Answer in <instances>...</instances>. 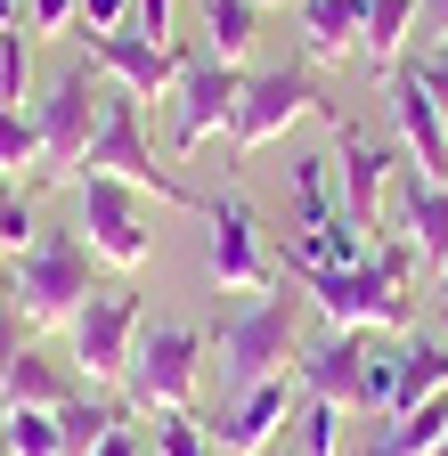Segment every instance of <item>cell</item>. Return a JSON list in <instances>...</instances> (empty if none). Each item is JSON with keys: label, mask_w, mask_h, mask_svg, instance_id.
<instances>
[{"label": "cell", "mask_w": 448, "mask_h": 456, "mask_svg": "<svg viewBox=\"0 0 448 456\" xmlns=\"http://www.w3.org/2000/svg\"><path fill=\"white\" fill-rule=\"evenodd\" d=\"M98 106H106V74L90 66V57H74V66L49 82V98L33 106V123H41L33 196H41V188H74V180H82V155H90V131H98Z\"/></svg>", "instance_id": "5"}, {"label": "cell", "mask_w": 448, "mask_h": 456, "mask_svg": "<svg viewBox=\"0 0 448 456\" xmlns=\"http://www.w3.org/2000/svg\"><path fill=\"white\" fill-rule=\"evenodd\" d=\"M25 163H41V123L33 106H0V180H25Z\"/></svg>", "instance_id": "28"}, {"label": "cell", "mask_w": 448, "mask_h": 456, "mask_svg": "<svg viewBox=\"0 0 448 456\" xmlns=\"http://www.w3.org/2000/svg\"><path fill=\"white\" fill-rule=\"evenodd\" d=\"M139 326H147V294L131 277H98V294L74 310V375L90 391H123L131 375V351H139Z\"/></svg>", "instance_id": "7"}, {"label": "cell", "mask_w": 448, "mask_h": 456, "mask_svg": "<svg viewBox=\"0 0 448 456\" xmlns=\"http://www.w3.org/2000/svg\"><path fill=\"white\" fill-rule=\"evenodd\" d=\"M237 98H245V66H229V57H212L196 41L188 66H180V90H172V155L212 147L220 131L237 123Z\"/></svg>", "instance_id": "12"}, {"label": "cell", "mask_w": 448, "mask_h": 456, "mask_svg": "<svg viewBox=\"0 0 448 456\" xmlns=\"http://www.w3.org/2000/svg\"><path fill=\"white\" fill-rule=\"evenodd\" d=\"M432 49H448V41H432Z\"/></svg>", "instance_id": "44"}, {"label": "cell", "mask_w": 448, "mask_h": 456, "mask_svg": "<svg viewBox=\"0 0 448 456\" xmlns=\"http://www.w3.org/2000/svg\"><path fill=\"white\" fill-rule=\"evenodd\" d=\"M17 310V277H9V261H0V318Z\"/></svg>", "instance_id": "38"}, {"label": "cell", "mask_w": 448, "mask_h": 456, "mask_svg": "<svg viewBox=\"0 0 448 456\" xmlns=\"http://www.w3.org/2000/svg\"><path fill=\"white\" fill-rule=\"evenodd\" d=\"M33 180H0V261H17L33 237H41V228H33Z\"/></svg>", "instance_id": "29"}, {"label": "cell", "mask_w": 448, "mask_h": 456, "mask_svg": "<svg viewBox=\"0 0 448 456\" xmlns=\"http://www.w3.org/2000/svg\"><path fill=\"white\" fill-rule=\"evenodd\" d=\"M294 285L310 294V310H318L326 326H343V334H416V294H408V285L391 277L375 253L351 261V269L294 277Z\"/></svg>", "instance_id": "6"}, {"label": "cell", "mask_w": 448, "mask_h": 456, "mask_svg": "<svg viewBox=\"0 0 448 456\" xmlns=\"http://www.w3.org/2000/svg\"><path fill=\"white\" fill-rule=\"evenodd\" d=\"M432 294H440V302H448V269H440V277H432Z\"/></svg>", "instance_id": "41"}, {"label": "cell", "mask_w": 448, "mask_h": 456, "mask_svg": "<svg viewBox=\"0 0 448 456\" xmlns=\"http://www.w3.org/2000/svg\"><path fill=\"white\" fill-rule=\"evenodd\" d=\"M123 25H131V0H82V25L74 33L90 41V33H123Z\"/></svg>", "instance_id": "34"}, {"label": "cell", "mask_w": 448, "mask_h": 456, "mask_svg": "<svg viewBox=\"0 0 448 456\" xmlns=\"http://www.w3.org/2000/svg\"><path fill=\"white\" fill-rule=\"evenodd\" d=\"M416 49H432V41H448V0H424V9H416Z\"/></svg>", "instance_id": "37"}, {"label": "cell", "mask_w": 448, "mask_h": 456, "mask_svg": "<svg viewBox=\"0 0 448 456\" xmlns=\"http://www.w3.org/2000/svg\"><path fill=\"white\" fill-rule=\"evenodd\" d=\"M359 359H367V334H343V326H326L318 342H302V359H294V383H302L310 399L359 408Z\"/></svg>", "instance_id": "16"}, {"label": "cell", "mask_w": 448, "mask_h": 456, "mask_svg": "<svg viewBox=\"0 0 448 456\" xmlns=\"http://www.w3.org/2000/svg\"><path fill=\"white\" fill-rule=\"evenodd\" d=\"M82 171H90V180H123V188H139V196H155V204H172V212H204V196L155 155V139H147V106H139L131 90H115V82H106V106H98V131H90Z\"/></svg>", "instance_id": "2"}, {"label": "cell", "mask_w": 448, "mask_h": 456, "mask_svg": "<svg viewBox=\"0 0 448 456\" xmlns=\"http://www.w3.org/2000/svg\"><path fill=\"white\" fill-rule=\"evenodd\" d=\"M400 147H383V139H367L351 114L334 123V196H343V220L359 228V237L375 245L383 237V212H391V196H400Z\"/></svg>", "instance_id": "11"}, {"label": "cell", "mask_w": 448, "mask_h": 456, "mask_svg": "<svg viewBox=\"0 0 448 456\" xmlns=\"http://www.w3.org/2000/svg\"><path fill=\"white\" fill-rule=\"evenodd\" d=\"M294 123H343V106L326 98V82H318L310 66H261V74H245L237 123H229V155L245 163V155L277 147ZM237 163H229V171H237Z\"/></svg>", "instance_id": "4"}, {"label": "cell", "mask_w": 448, "mask_h": 456, "mask_svg": "<svg viewBox=\"0 0 448 456\" xmlns=\"http://www.w3.org/2000/svg\"><path fill=\"white\" fill-rule=\"evenodd\" d=\"M261 456H294V448H286V440H277V448H261Z\"/></svg>", "instance_id": "42"}, {"label": "cell", "mask_w": 448, "mask_h": 456, "mask_svg": "<svg viewBox=\"0 0 448 456\" xmlns=\"http://www.w3.org/2000/svg\"><path fill=\"white\" fill-rule=\"evenodd\" d=\"M25 90H33V33L17 25L0 33V106H25Z\"/></svg>", "instance_id": "31"}, {"label": "cell", "mask_w": 448, "mask_h": 456, "mask_svg": "<svg viewBox=\"0 0 448 456\" xmlns=\"http://www.w3.org/2000/svg\"><path fill=\"white\" fill-rule=\"evenodd\" d=\"M25 25V0H0V33H17Z\"/></svg>", "instance_id": "39"}, {"label": "cell", "mask_w": 448, "mask_h": 456, "mask_svg": "<svg viewBox=\"0 0 448 456\" xmlns=\"http://www.w3.org/2000/svg\"><path fill=\"white\" fill-rule=\"evenodd\" d=\"M204 351H212V342H204L196 326H180V318H147V326H139V351H131V375H123V408H139V416L196 408Z\"/></svg>", "instance_id": "8"}, {"label": "cell", "mask_w": 448, "mask_h": 456, "mask_svg": "<svg viewBox=\"0 0 448 456\" xmlns=\"http://www.w3.org/2000/svg\"><path fill=\"white\" fill-rule=\"evenodd\" d=\"M400 237L416 245V261L432 277L448 269V180H416V171H400Z\"/></svg>", "instance_id": "18"}, {"label": "cell", "mask_w": 448, "mask_h": 456, "mask_svg": "<svg viewBox=\"0 0 448 456\" xmlns=\"http://www.w3.org/2000/svg\"><path fill=\"white\" fill-rule=\"evenodd\" d=\"M253 33H261V0H204V49H212V57L245 66Z\"/></svg>", "instance_id": "25"}, {"label": "cell", "mask_w": 448, "mask_h": 456, "mask_svg": "<svg viewBox=\"0 0 448 456\" xmlns=\"http://www.w3.org/2000/svg\"><path fill=\"white\" fill-rule=\"evenodd\" d=\"M204 269L220 294H269V285H286V269H277L269 237H261V212L229 188V196H204Z\"/></svg>", "instance_id": "10"}, {"label": "cell", "mask_w": 448, "mask_h": 456, "mask_svg": "<svg viewBox=\"0 0 448 456\" xmlns=\"http://www.w3.org/2000/svg\"><path fill=\"white\" fill-rule=\"evenodd\" d=\"M294 9H302V57L310 66L367 57V0H294Z\"/></svg>", "instance_id": "17"}, {"label": "cell", "mask_w": 448, "mask_h": 456, "mask_svg": "<svg viewBox=\"0 0 448 456\" xmlns=\"http://www.w3.org/2000/svg\"><path fill=\"white\" fill-rule=\"evenodd\" d=\"M416 9H424V0H367V66H375V74H391V66L408 57Z\"/></svg>", "instance_id": "22"}, {"label": "cell", "mask_w": 448, "mask_h": 456, "mask_svg": "<svg viewBox=\"0 0 448 456\" xmlns=\"http://www.w3.org/2000/svg\"><path fill=\"white\" fill-rule=\"evenodd\" d=\"M432 456H448V440H440V448H432Z\"/></svg>", "instance_id": "43"}, {"label": "cell", "mask_w": 448, "mask_h": 456, "mask_svg": "<svg viewBox=\"0 0 448 456\" xmlns=\"http://www.w3.org/2000/svg\"><path fill=\"white\" fill-rule=\"evenodd\" d=\"M90 456H147V440H139V424H115V432H106Z\"/></svg>", "instance_id": "36"}, {"label": "cell", "mask_w": 448, "mask_h": 456, "mask_svg": "<svg viewBox=\"0 0 448 456\" xmlns=\"http://www.w3.org/2000/svg\"><path fill=\"white\" fill-rule=\"evenodd\" d=\"M147 456H212V424L196 408H163L155 416V448Z\"/></svg>", "instance_id": "30"}, {"label": "cell", "mask_w": 448, "mask_h": 456, "mask_svg": "<svg viewBox=\"0 0 448 456\" xmlns=\"http://www.w3.org/2000/svg\"><path fill=\"white\" fill-rule=\"evenodd\" d=\"M383 106H391V131H400V163L416 171V180H448V114H440V98L416 82L408 57L383 74Z\"/></svg>", "instance_id": "13"}, {"label": "cell", "mask_w": 448, "mask_h": 456, "mask_svg": "<svg viewBox=\"0 0 448 456\" xmlns=\"http://www.w3.org/2000/svg\"><path fill=\"white\" fill-rule=\"evenodd\" d=\"M0 456H66L58 408H9L0 416Z\"/></svg>", "instance_id": "27"}, {"label": "cell", "mask_w": 448, "mask_h": 456, "mask_svg": "<svg viewBox=\"0 0 448 456\" xmlns=\"http://www.w3.org/2000/svg\"><path fill=\"white\" fill-rule=\"evenodd\" d=\"M432 391H448V334L416 326V334L400 342V391H391V416H408V408H424Z\"/></svg>", "instance_id": "21"}, {"label": "cell", "mask_w": 448, "mask_h": 456, "mask_svg": "<svg viewBox=\"0 0 448 456\" xmlns=\"http://www.w3.org/2000/svg\"><path fill=\"white\" fill-rule=\"evenodd\" d=\"M302 310H310V294H302L294 277L269 285V294H245L229 318H220V334H212L220 383H229V391H253L269 375H294V359H302Z\"/></svg>", "instance_id": "1"}, {"label": "cell", "mask_w": 448, "mask_h": 456, "mask_svg": "<svg viewBox=\"0 0 448 456\" xmlns=\"http://www.w3.org/2000/svg\"><path fill=\"white\" fill-rule=\"evenodd\" d=\"M343 424H351V408H334V399H294V424H286V448L294 456H343Z\"/></svg>", "instance_id": "24"}, {"label": "cell", "mask_w": 448, "mask_h": 456, "mask_svg": "<svg viewBox=\"0 0 448 456\" xmlns=\"http://www.w3.org/2000/svg\"><path fill=\"white\" fill-rule=\"evenodd\" d=\"M294 399H302L294 375H269L253 391H229V408L212 416V456H261V448H277L286 424H294Z\"/></svg>", "instance_id": "15"}, {"label": "cell", "mask_w": 448, "mask_h": 456, "mask_svg": "<svg viewBox=\"0 0 448 456\" xmlns=\"http://www.w3.org/2000/svg\"><path fill=\"white\" fill-rule=\"evenodd\" d=\"M172 17H180V0H131V33H147V41H180Z\"/></svg>", "instance_id": "33"}, {"label": "cell", "mask_w": 448, "mask_h": 456, "mask_svg": "<svg viewBox=\"0 0 448 456\" xmlns=\"http://www.w3.org/2000/svg\"><path fill=\"white\" fill-rule=\"evenodd\" d=\"M440 440H448V391H432L424 408H408V416H375V432H367L359 456H432Z\"/></svg>", "instance_id": "20"}, {"label": "cell", "mask_w": 448, "mask_h": 456, "mask_svg": "<svg viewBox=\"0 0 448 456\" xmlns=\"http://www.w3.org/2000/svg\"><path fill=\"white\" fill-rule=\"evenodd\" d=\"M82 391H90V383H82L74 367H58V359L33 342V351L0 375V416H9V408H66V399H82Z\"/></svg>", "instance_id": "19"}, {"label": "cell", "mask_w": 448, "mask_h": 456, "mask_svg": "<svg viewBox=\"0 0 448 456\" xmlns=\"http://www.w3.org/2000/svg\"><path fill=\"white\" fill-rule=\"evenodd\" d=\"M432 334H448V302H432Z\"/></svg>", "instance_id": "40"}, {"label": "cell", "mask_w": 448, "mask_h": 456, "mask_svg": "<svg viewBox=\"0 0 448 456\" xmlns=\"http://www.w3.org/2000/svg\"><path fill=\"white\" fill-rule=\"evenodd\" d=\"M155 196L123 188V180H74V228H82V245L98 253V269H115V277H139L155 261V220H147Z\"/></svg>", "instance_id": "9"}, {"label": "cell", "mask_w": 448, "mask_h": 456, "mask_svg": "<svg viewBox=\"0 0 448 456\" xmlns=\"http://www.w3.org/2000/svg\"><path fill=\"white\" fill-rule=\"evenodd\" d=\"M82 49H90V66L115 82V90H131L139 106H147V98H172V90H180V66H188L180 41H147V33H131V25H123V33H90Z\"/></svg>", "instance_id": "14"}, {"label": "cell", "mask_w": 448, "mask_h": 456, "mask_svg": "<svg viewBox=\"0 0 448 456\" xmlns=\"http://www.w3.org/2000/svg\"><path fill=\"white\" fill-rule=\"evenodd\" d=\"M82 0H25V33H74Z\"/></svg>", "instance_id": "32"}, {"label": "cell", "mask_w": 448, "mask_h": 456, "mask_svg": "<svg viewBox=\"0 0 448 456\" xmlns=\"http://www.w3.org/2000/svg\"><path fill=\"white\" fill-rule=\"evenodd\" d=\"M123 424V391H82V399H66L58 408V432H66V456H90L106 432Z\"/></svg>", "instance_id": "23"}, {"label": "cell", "mask_w": 448, "mask_h": 456, "mask_svg": "<svg viewBox=\"0 0 448 456\" xmlns=\"http://www.w3.org/2000/svg\"><path fill=\"white\" fill-rule=\"evenodd\" d=\"M9 277H17L25 326L49 334V326H74V310L98 294V253L82 245V228H41V237L9 261Z\"/></svg>", "instance_id": "3"}, {"label": "cell", "mask_w": 448, "mask_h": 456, "mask_svg": "<svg viewBox=\"0 0 448 456\" xmlns=\"http://www.w3.org/2000/svg\"><path fill=\"white\" fill-rule=\"evenodd\" d=\"M400 342L408 334H367V359H359V408L391 416V391H400Z\"/></svg>", "instance_id": "26"}, {"label": "cell", "mask_w": 448, "mask_h": 456, "mask_svg": "<svg viewBox=\"0 0 448 456\" xmlns=\"http://www.w3.org/2000/svg\"><path fill=\"white\" fill-rule=\"evenodd\" d=\"M408 66H416V82H424V90L440 98V114H448V49H416Z\"/></svg>", "instance_id": "35"}]
</instances>
